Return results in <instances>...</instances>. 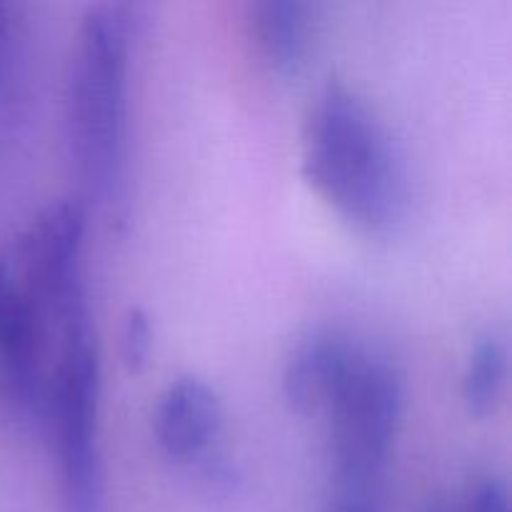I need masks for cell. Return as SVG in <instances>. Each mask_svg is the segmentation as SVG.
<instances>
[{
	"label": "cell",
	"instance_id": "1",
	"mask_svg": "<svg viewBox=\"0 0 512 512\" xmlns=\"http://www.w3.org/2000/svg\"><path fill=\"white\" fill-rule=\"evenodd\" d=\"M303 175L345 220L368 233L390 228L403 205V178L388 135L343 83L325 85L310 105Z\"/></svg>",
	"mask_w": 512,
	"mask_h": 512
},
{
	"label": "cell",
	"instance_id": "2",
	"mask_svg": "<svg viewBox=\"0 0 512 512\" xmlns=\"http://www.w3.org/2000/svg\"><path fill=\"white\" fill-rule=\"evenodd\" d=\"M133 10L100 3L83 15L65 73L70 155L90 190L108 193L123 160Z\"/></svg>",
	"mask_w": 512,
	"mask_h": 512
},
{
	"label": "cell",
	"instance_id": "3",
	"mask_svg": "<svg viewBox=\"0 0 512 512\" xmlns=\"http://www.w3.org/2000/svg\"><path fill=\"white\" fill-rule=\"evenodd\" d=\"M98 398V345L90 318H80L55 340L40 413L58 453L65 512H100Z\"/></svg>",
	"mask_w": 512,
	"mask_h": 512
},
{
	"label": "cell",
	"instance_id": "4",
	"mask_svg": "<svg viewBox=\"0 0 512 512\" xmlns=\"http://www.w3.org/2000/svg\"><path fill=\"white\" fill-rule=\"evenodd\" d=\"M405 385L388 358L358 348L325 418L338 488L375 490L403 415Z\"/></svg>",
	"mask_w": 512,
	"mask_h": 512
},
{
	"label": "cell",
	"instance_id": "5",
	"mask_svg": "<svg viewBox=\"0 0 512 512\" xmlns=\"http://www.w3.org/2000/svg\"><path fill=\"white\" fill-rule=\"evenodd\" d=\"M53 350L48 315L0 255V395L18 415L43 413Z\"/></svg>",
	"mask_w": 512,
	"mask_h": 512
},
{
	"label": "cell",
	"instance_id": "6",
	"mask_svg": "<svg viewBox=\"0 0 512 512\" xmlns=\"http://www.w3.org/2000/svg\"><path fill=\"white\" fill-rule=\"evenodd\" d=\"M223 428V405L205 380L183 375L158 398L153 415L155 440L175 460H195L208 453Z\"/></svg>",
	"mask_w": 512,
	"mask_h": 512
},
{
	"label": "cell",
	"instance_id": "7",
	"mask_svg": "<svg viewBox=\"0 0 512 512\" xmlns=\"http://www.w3.org/2000/svg\"><path fill=\"white\" fill-rule=\"evenodd\" d=\"M360 345L338 335H315L300 345L283 373V393L300 415H325Z\"/></svg>",
	"mask_w": 512,
	"mask_h": 512
},
{
	"label": "cell",
	"instance_id": "8",
	"mask_svg": "<svg viewBox=\"0 0 512 512\" xmlns=\"http://www.w3.org/2000/svg\"><path fill=\"white\" fill-rule=\"evenodd\" d=\"M310 8L298 0H265L253 5V33L273 68L298 70L310 45Z\"/></svg>",
	"mask_w": 512,
	"mask_h": 512
},
{
	"label": "cell",
	"instance_id": "9",
	"mask_svg": "<svg viewBox=\"0 0 512 512\" xmlns=\"http://www.w3.org/2000/svg\"><path fill=\"white\" fill-rule=\"evenodd\" d=\"M508 388V345L495 335L480 340L468 360L463 378V400L478 418L495 413Z\"/></svg>",
	"mask_w": 512,
	"mask_h": 512
},
{
	"label": "cell",
	"instance_id": "10",
	"mask_svg": "<svg viewBox=\"0 0 512 512\" xmlns=\"http://www.w3.org/2000/svg\"><path fill=\"white\" fill-rule=\"evenodd\" d=\"M20 65V28L15 5L0 0V120L8 115L15 98Z\"/></svg>",
	"mask_w": 512,
	"mask_h": 512
},
{
	"label": "cell",
	"instance_id": "11",
	"mask_svg": "<svg viewBox=\"0 0 512 512\" xmlns=\"http://www.w3.org/2000/svg\"><path fill=\"white\" fill-rule=\"evenodd\" d=\"M153 350V330H150V318L143 308H128L123 318V330H120V355L130 373L145 370Z\"/></svg>",
	"mask_w": 512,
	"mask_h": 512
},
{
	"label": "cell",
	"instance_id": "12",
	"mask_svg": "<svg viewBox=\"0 0 512 512\" xmlns=\"http://www.w3.org/2000/svg\"><path fill=\"white\" fill-rule=\"evenodd\" d=\"M465 512H512L510 510V490L505 480L483 478L470 488L468 498L463 503Z\"/></svg>",
	"mask_w": 512,
	"mask_h": 512
},
{
	"label": "cell",
	"instance_id": "13",
	"mask_svg": "<svg viewBox=\"0 0 512 512\" xmlns=\"http://www.w3.org/2000/svg\"><path fill=\"white\" fill-rule=\"evenodd\" d=\"M325 512H380V500L375 490L338 488Z\"/></svg>",
	"mask_w": 512,
	"mask_h": 512
},
{
	"label": "cell",
	"instance_id": "14",
	"mask_svg": "<svg viewBox=\"0 0 512 512\" xmlns=\"http://www.w3.org/2000/svg\"><path fill=\"white\" fill-rule=\"evenodd\" d=\"M415 512H465V510H463V503H453V500L435 498V500H428L425 505H420Z\"/></svg>",
	"mask_w": 512,
	"mask_h": 512
}]
</instances>
